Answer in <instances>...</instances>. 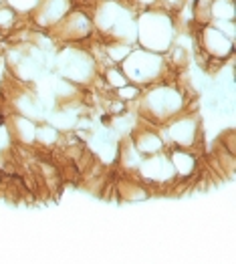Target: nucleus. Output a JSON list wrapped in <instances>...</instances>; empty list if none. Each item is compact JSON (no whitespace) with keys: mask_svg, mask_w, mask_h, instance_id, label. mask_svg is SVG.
Masks as SVG:
<instances>
[{"mask_svg":"<svg viewBox=\"0 0 236 264\" xmlns=\"http://www.w3.org/2000/svg\"><path fill=\"white\" fill-rule=\"evenodd\" d=\"M2 123H4V117H2V115H0V125H2Z\"/></svg>","mask_w":236,"mask_h":264,"instance_id":"nucleus-1","label":"nucleus"}]
</instances>
